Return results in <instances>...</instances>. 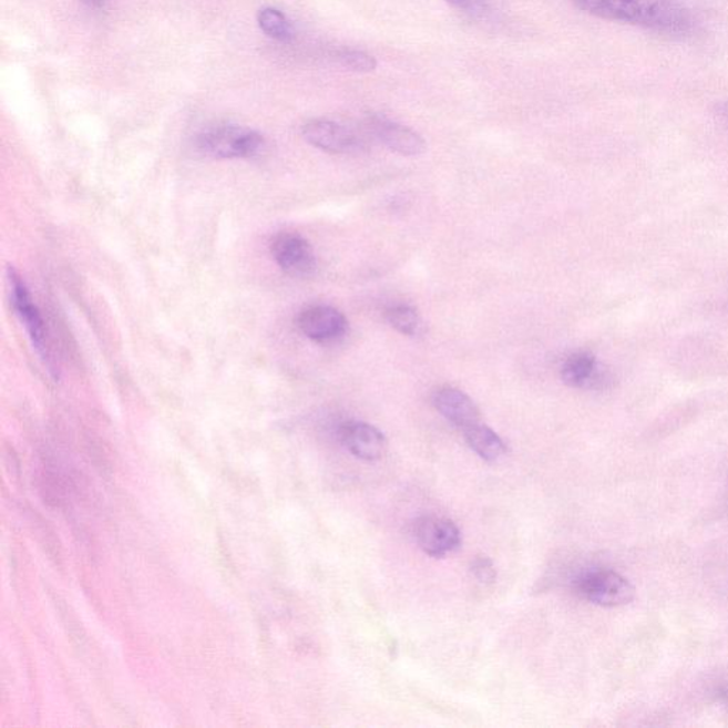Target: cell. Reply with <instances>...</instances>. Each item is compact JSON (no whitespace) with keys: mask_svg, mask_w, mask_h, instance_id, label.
Instances as JSON below:
<instances>
[{"mask_svg":"<svg viewBox=\"0 0 728 728\" xmlns=\"http://www.w3.org/2000/svg\"><path fill=\"white\" fill-rule=\"evenodd\" d=\"M8 278L10 300H12L14 312H17L20 324L27 329L33 348L37 349L40 358L50 366V346L42 315H40L38 306L33 304L32 295H30L22 276L17 270L9 268Z\"/></svg>","mask_w":728,"mask_h":728,"instance_id":"cell-4","label":"cell"},{"mask_svg":"<svg viewBox=\"0 0 728 728\" xmlns=\"http://www.w3.org/2000/svg\"><path fill=\"white\" fill-rule=\"evenodd\" d=\"M720 697H721L722 703H725V706L728 709V686H726L725 689L721 690Z\"/></svg>","mask_w":728,"mask_h":728,"instance_id":"cell-21","label":"cell"},{"mask_svg":"<svg viewBox=\"0 0 728 728\" xmlns=\"http://www.w3.org/2000/svg\"><path fill=\"white\" fill-rule=\"evenodd\" d=\"M298 328L306 338L328 344L341 338L348 330V320L338 309L326 305L309 306L296 319Z\"/></svg>","mask_w":728,"mask_h":728,"instance_id":"cell-7","label":"cell"},{"mask_svg":"<svg viewBox=\"0 0 728 728\" xmlns=\"http://www.w3.org/2000/svg\"><path fill=\"white\" fill-rule=\"evenodd\" d=\"M259 28L264 30L269 38L279 40V42H289L294 38L293 24L288 18L278 9L265 8L258 14Z\"/></svg>","mask_w":728,"mask_h":728,"instance_id":"cell-15","label":"cell"},{"mask_svg":"<svg viewBox=\"0 0 728 728\" xmlns=\"http://www.w3.org/2000/svg\"><path fill=\"white\" fill-rule=\"evenodd\" d=\"M413 536L417 545L434 558L451 554L461 545L460 530L454 522L440 516H423L417 520Z\"/></svg>","mask_w":728,"mask_h":728,"instance_id":"cell-6","label":"cell"},{"mask_svg":"<svg viewBox=\"0 0 728 728\" xmlns=\"http://www.w3.org/2000/svg\"><path fill=\"white\" fill-rule=\"evenodd\" d=\"M717 119L728 132V102L721 103L719 107L716 109Z\"/></svg>","mask_w":728,"mask_h":728,"instance_id":"cell-19","label":"cell"},{"mask_svg":"<svg viewBox=\"0 0 728 728\" xmlns=\"http://www.w3.org/2000/svg\"><path fill=\"white\" fill-rule=\"evenodd\" d=\"M276 264L286 274L305 278L310 276L316 269V259L312 246L303 235L295 233H279L270 244Z\"/></svg>","mask_w":728,"mask_h":728,"instance_id":"cell-5","label":"cell"},{"mask_svg":"<svg viewBox=\"0 0 728 728\" xmlns=\"http://www.w3.org/2000/svg\"><path fill=\"white\" fill-rule=\"evenodd\" d=\"M366 129L391 152L406 155V157H414V155L425 152L427 145L420 134L404 125L380 117V115H371L366 122Z\"/></svg>","mask_w":728,"mask_h":728,"instance_id":"cell-9","label":"cell"},{"mask_svg":"<svg viewBox=\"0 0 728 728\" xmlns=\"http://www.w3.org/2000/svg\"><path fill=\"white\" fill-rule=\"evenodd\" d=\"M582 12L669 34L687 37L696 27L689 9L676 0H572Z\"/></svg>","mask_w":728,"mask_h":728,"instance_id":"cell-1","label":"cell"},{"mask_svg":"<svg viewBox=\"0 0 728 728\" xmlns=\"http://www.w3.org/2000/svg\"><path fill=\"white\" fill-rule=\"evenodd\" d=\"M444 2L473 14L483 13L486 9L485 0H444Z\"/></svg>","mask_w":728,"mask_h":728,"instance_id":"cell-18","label":"cell"},{"mask_svg":"<svg viewBox=\"0 0 728 728\" xmlns=\"http://www.w3.org/2000/svg\"><path fill=\"white\" fill-rule=\"evenodd\" d=\"M197 148L214 158H250L263 152L265 140L255 130L234 124L214 125L198 134Z\"/></svg>","mask_w":728,"mask_h":728,"instance_id":"cell-2","label":"cell"},{"mask_svg":"<svg viewBox=\"0 0 728 728\" xmlns=\"http://www.w3.org/2000/svg\"><path fill=\"white\" fill-rule=\"evenodd\" d=\"M464 437L470 449L485 461L500 460L506 453L504 441L490 427L480 423L466 427Z\"/></svg>","mask_w":728,"mask_h":728,"instance_id":"cell-12","label":"cell"},{"mask_svg":"<svg viewBox=\"0 0 728 728\" xmlns=\"http://www.w3.org/2000/svg\"><path fill=\"white\" fill-rule=\"evenodd\" d=\"M82 2L92 8H100L104 3V0H82Z\"/></svg>","mask_w":728,"mask_h":728,"instance_id":"cell-20","label":"cell"},{"mask_svg":"<svg viewBox=\"0 0 728 728\" xmlns=\"http://www.w3.org/2000/svg\"><path fill=\"white\" fill-rule=\"evenodd\" d=\"M386 320L391 328L400 331L401 335L420 336L424 331L423 319L413 306L410 305H394L386 310Z\"/></svg>","mask_w":728,"mask_h":728,"instance_id":"cell-14","label":"cell"},{"mask_svg":"<svg viewBox=\"0 0 728 728\" xmlns=\"http://www.w3.org/2000/svg\"><path fill=\"white\" fill-rule=\"evenodd\" d=\"M471 572H473L475 580L481 582V584H491V582L495 581V567L485 556L474 560L473 565H471Z\"/></svg>","mask_w":728,"mask_h":728,"instance_id":"cell-17","label":"cell"},{"mask_svg":"<svg viewBox=\"0 0 728 728\" xmlns=\"http://www.w3.org/2000/svg\"><path fill=\"white\" fill-rule=\"evenodd\" d=\"M597 366L594 356L581 351L566 359L562 366L561 379L571 388L589 390Z\"/></svg>","mask_w":728,"mask_h":728,"instance_id":"cell-13","label":"cell"},{"mask_svg":"<svg viewBox=\"0 0 728 728\" xmlns=\"http://www.w3.org/2000/svg\"><path fill=\"white\" fill-rule=\"evenodd\" d=\"M433 404L439 413L460 429L480 423V411L463 391L453 388L437 390Z\"/></svg>","mask_w":728,"mask_h":728,"instance_id":"cell-11","label":"cell"},{"mask_svg":"<svg viewBox=\"0 0 728 728\" xmlns=\"http://www.w3.org/2000/svg\"><path fill=\"white\" fill-rule=\"evenodd\" d=\"M577 594L591 604L617 607L635 599V586L625 576L612 570H589L576 577Z\"/></svg>","mask_w":728,"mask_h":728,"instance_id":"cell-3","label":"cell"},{"mask_svg":"<svg viewBox=\"0 0 728 728\" xmlns=\"http://www.w3.org/2000/svg\"><path fill=\"white\" fill-rule=\"evenodd\" d=\"M341 66L353 70L356 73H371L378 68V62L371 54L360 50H344L338 54Z\"/></svg>","mask_w":728,"mask_h":728,"instance_id":"cell-16","label":"cell"},{"mask_svg":"<svg viewBox=\"0 0 728 728\" xmlns=\"http://www.w3.org/2000/svg\"><path fill=\"white\" fill-rule=\"evenodd\" d=\"M303 135L310 145L330 154H348L361 145L351 130L330 120H310L304 125Z\"/></svg>","mask_w":728,"mask_h":728,"instance_id":"cell-8","label":"cell"},{"mask_svg":"<svg viewBox=\"0 0 728 728\" xmlns=\"http://www.w3.org/2000/svg\"><path fill=\"white\" fill-rule=\"evenodd\" d=\"M341 444L365 461L380 460L388 450V440L380 430L360 421H349L339 429Z\"/></svg>","mask_w":728,"mask_h":728,"instance_id":"cell-10","label":"cell"}]
</instances>
